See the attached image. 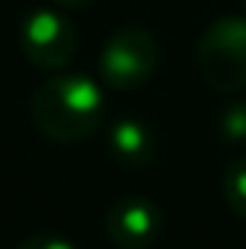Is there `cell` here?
Here are the masks:
<instances>
[{
	"instance_id": "cell-1",
	"label": "cell",
	"mask_w": 246,
	"mask_h": 249,
	"mask_svg": "<svg viewBox=\"0 0 246 249\" xmlns=\"http://www.w3.org/2000/svg\"><path fill=\"white\" fill-rule=\"evenodd\" d=\"M32 122L55 142H81L105 122V93L87 75H55L32 93Z\"/></svg>"
},
{
	"instance_id": "cell-2",
	"label": "cell",
	"mask_w": 246,
	"mask_h": 249,
	"mask_svg": "<svg viewBox=\"0 0 246 249\" xmlns=\"http://www.w3.org/2000/svg\"><path fill=\"white\" fill-rule=\"evenodd\" d=\"M197 70L217 93L246 87V18H220L197 41Z\"/></svg>"
},
{
	"instance_id": "cell-3",
	"label": "cell",
	"mask_w": 246,
	"mask_h": 249,
	"mask_svg": "<svg viewBox=\"0 0 246 249\" xmlns=\"http://www.w3.org/2000/svg\"><path fill=\"white\" fill-rule=\"evenodd\" d=\"M159 64V44L145 26L116 29L99 58V75L113 90H136L148 84Z\"/></svg>"
},
{
	"instance_id": "cell-4",
	"label": "cell",
	"mask_w": 246,
	"mask_h": 249,
	"mask_svg": "<svg viewBox=\"0 0 246 249\" xmlns=\"http://www.w3.org/2000/svg\"><path fill=\"white\" fill-rule=\"evenodd\" d=\"M78 32L55 9H35L20 26V53L32 67L58 70L75 58Z\"/></svg>"
},
{
	"instance_id": "cell-5",
	"label": "cell",
	"mask_w": 246,
	"mask_h": 249,
	"mask_svg": "<svg viewBox=\"0 0 246 249\" xmlns=\"http://www.w3.org/2000/svg\"><path fill=\"white\" fill-rule=\"evenodd\" d=\"M105 232L116 249H148L162 232V212L142 194H124L107 209Z\"/></svg>"
},
{
	"instance_id": "cell-6",
	"label": "cell",
	"mask_w": 246,
	"mask_h": 249,
	"mask_svg": "<svg viewBox=\"0 0 246 249\" xmlns=\"http://www.w3.org/2000/svg\"><path fill=\"white\" fill-rule=\"evenodd\" d=\"M107 145L113 160L124 168H142L157 154L154 130L142 119H116L107 130Z\"/></svg>"
},
{
	"instance_id": "cell-7",
	"label": "cell",
	"mask_w": 246,
	"mask_h": 249,
	"mask_svg": "<svg viewBox=\"0 0 246 249\" xmlns=\"http://www.w3.org/2000/svg\"><path fill=\"white\" fill-rule=\"evenodd\" d=\"M223 200L232 214L246 220V157H238L223 171Z\"/></svg>"
},
{
	"instance_id": "cell-8",
	"label": "cell",
	"mask_w": 246,
	"mask_h": 249,
	"mask_svg": "<svg viewBox=\"0 0 246 249\" xmlns=\"http://www.w3.org/2000/svg\"><path fill=\"white\" fill-rule=\"evenodd\" d=\"M217 130L226 142L241 145L246 142V102H229L217 113Z\"/></svg>"
},
{
	"instance_id": "cell-9",
	"label": "cell",
	"mask_w": 246,
	"mask_h": 249,
	"mask_svg": "<svg viewBox=\"0 0 246 249\" xmlns=\"http://www.w3.org/2000/svg\"><path fill=\"white\" fill-rule=\"evenodd\" d=\"M15 249H75V244L61 235H32V238L20 241Z\"/></svg>"
},
{
	"instance_id": "cell-10",
	"label": "cell",
	"mask_w": 246,
	"mask_h": 249,
	"mask_svg": "<svg viewBox=\"0 0 246 249\" xmlns=\"http://www.w3.org/2000/svg\"><path fill=\"white\" fill-rule=\"evenodd\" d=\"M53 3H58L64 9H78V6H87V3H93V0H53Z\"/></svg>"
},
{
	"instance_id": "cell-11",
	"label": "cell",
	"mask_w": 246,
	"mask_h": 249,
	"mask_svg": "<svg viewBox=\"0 0 246 249\" xmlns=\"http://www.w3.org/2000/svg\"><path fill=\"white\" fill-rule=\"evenodd\" d=\"M244 6H246V0H244Z\"/></svg>"
}]
</instances>
